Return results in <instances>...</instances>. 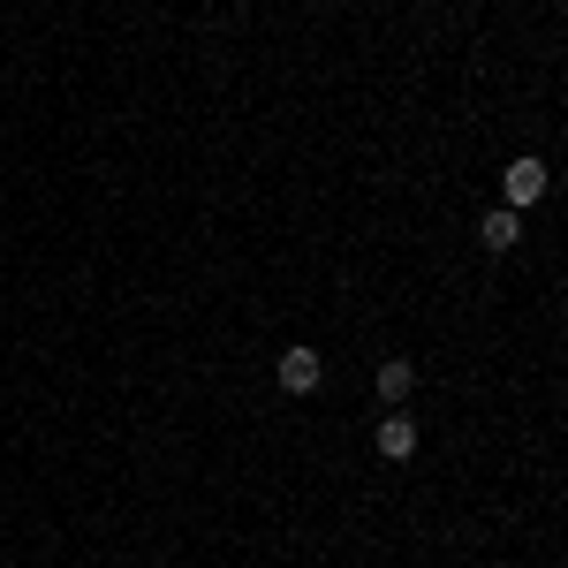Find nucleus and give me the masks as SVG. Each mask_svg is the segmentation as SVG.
I'll use <instances>...</instances> for the list:
<instances>
[{
    "instance_id": "7ed1b4c3",
    "label": "nucleus",
    "mask_w": 568,
    "mask_h": 568,
    "mask_svg": "<svg viewBox=\"0 0 568 568\" xmlns=\"http://www.w3.org/2000/svg\"><path fill=\"white\" fill-rule=\"evenodd\" d=\"M478 235H485V251H516V243H524V213H508V205H493V213L478 220Z\"/></svg>"
},
{
    "instance_id": "39448f33",
    "label": "nucleus",
    "mask_w": 568,
    "mask_h": 568,
    "mask_svg": "<svg viewBox=\"0 0 568 568\" xmlns=\"http://www.w3.org/2000/svg\"><path fill=\"white\" fill-rule=\"evenodd\" d=\"M409 387H417V372H409V356H387V364H379V394H387V402H402Z\"/></svg>"
},
{
    "instance_id": "f03ea898",
    "label": "nucleus",
    "mask_w": 568,
    "mask_h": 568,
    "mask_svg": "<svg viewBox=\"0 0 568 568\" xmlns=\"http://www.w3.org/2000/svg\"><path fill=\"white\" fill-rule=\"evenodd\" d=\"M318 379H326L318 349H281V387L288 394H318Z\"/></svg>"
},
{
    "instance_id": "20e7f679",
    "label": "nucleus",
    "mask_w": 568,
    "mask_h": 568,
    "mask_svg": "<svg viewBox=\"0 0 568 568\" xmlns=\"http://www.w3.org/2000/svg\"><path fill=\"white\" fill-rule=\"evenodd\" d=\"M379 455H387V463H409V455H417V425H409V417H387V425H379Z\"/></svg>"
},
{
    "instance_id": "f257e3e1",
    "label": "nucleus",
    "mask_w": 568,
    "mask_h": 568,
    "mask_svg": "<svg viewBox=\"0 0 568 568\" xmlns=\"http://www.w3.org/2000/svg\"><path fill=\"white\" fill-rule=\"evenodd\" d=\"M500 190H508V213H530V205L546 197V160H530V152H524V160L500 175Z\"/></svg>"
}]
</instances>
